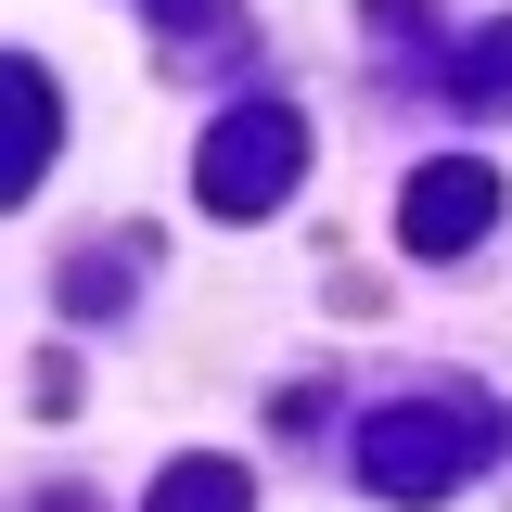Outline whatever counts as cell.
Masks as SVG:
<instances>
[{"mask_svg":"<svg viewBox=\"0 0 512 512\" xmlns=\"http://www.w3.org/2000/svg\"><path fill=\"white\" fill-rule=\"evenodd\" d=\"M295 180H308V116L295 103H231V116L205 128V154H192L205 218H269Z\"/></svg>","mask_w":512,"mask_h":512,"instance_id":"obj_1","label":"cell"},{"mask_svg":"<svg viewBox=\"0 0 512 512\" xmlns=\"http://www.w3.org/2000/svg\"><path fill=\"white\" fill-rule=\"evenodd\" d=\"M487 448H500V436H487V410H384L372 436H359V461H372L384 500H448Z\"/></svg>","mask_w":512,"mask_h":512,"instance_id":"obj_2","label":"cell"},{"mask_svg":"<svg viewBox=\"0 0 512 512\" xmlns=\"http://www.w3.org/2000/svg\"><path fill=\"white\" fill-rule=\"evenodd\" d=\"M487 218H500V167H487V154H436V167L410 180V205H397L410 256H461Z\"/></svg>","mask_w":512,"mask_h":512,"instance_id":"obj_3","label":"cell"},{"mask_svg":"<svg viewBox=\"0 0 512 512\" xmlns=\"http://www.w3.org/2000/svg\"><path fill=\"white\" fill-rule=\"evenodd\" d=\"M13 77V192H39V167H52V77L39 64H0Z\"/></svg>","mask_w":512,"mask_h":512,"instance_id":"obj_4","label":"cell"},{"mask_svg":"<svg viewBox=\"0 0 512 512\" xmlns=\"http://www.w3.org/2000/svg\"><path fill=\"white\" fill-rule=\"evenodd\" d=\"M154 512H244V474H231V461H180V474L154 487Z\"/></svg>","mask_w":512,"mask_h":512,"instance_id":"obj_5","label":"cell"}]
</instances>
